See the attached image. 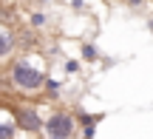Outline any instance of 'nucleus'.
I'll return each instance as SVG.
<instances>
[{"label":"nucleus","instance_id":"obj_1","mask_svg":"<svg viewBox=\"0 0 153 139\" xmlns=\"http://www.w3.org/2000/svg\"><path fill=\"white\" fill-rule=\"evenodd\" d=\"M45 68L31 62L28 57H17V60L9 62V71H6V80L14 91L20 94H40L45 88Z\"/></svg>","mask_w":153,"mask_h":139},{"label":"nucleus","instance_id":"obj_2","mask_svg":"<svg viewBox=\"0 0 153 139\" xmlns=\"http://www.w3.org/2000/svg\"><path fill=\"white\" fill-rule=\"evenodd\" d=\"M45 139H74L76 134V117L68 111H54L43 119V131Z\"/></svg>","mask_w":153,"mask_h":139},{"label":"nucleus","instance_id":"obj_3","mask_svg":"<svg viewBox=\"0 0 153 139\" xmlns=\"http://www.w3.org/2000/svg\"><path fill=\"white\" fill-rule=\"evenodd\" d=\"M11 114H14L17 131H26V134H40V131H43V117H40L37 108H31V105H11Z\"/></svg>","mask_w":153,"mask_h":139},{"label":"nucleus","instance_id":"obj_4","mask_svg":"<svg viewBox=\"0 0 153 139\" xmlns=\"http://www.w3.org/2000/svg\"><path fill=\"white\" fill-rule=\"evenodd\" d=\"M14 51H17V31L0 20V62L9 60Z\"/></svg>","mask_w":153,"mask_h":139},{"label":"nucleus","instance_id":"obj_5","mask_svg":"<svg viewBox=\"0 0 153 139\" xmlns=\"http://www.w3.org/2000/svg\"><path fill=\"white\" fill-rule=\"evenodd\" d=\"M14 134H17V122L11 114V105L0 102V139H14Z\"/></svg>","mask_w":153,"mask_h":139},{"label":"nucleus","instance_id":"obj_6","mask_svg":"<svg viewBox=\"0 0 153 139\" xmlns=\"http://www.w3.org/2000/svg\"><path fill=\"white\" fill-rule=\"evenodd\" d=\"M82 60H97V48H94L91 43L82 45Z\"/></svg>","mask_w":153,"mask_h":139},{"label":"nucleus","instance_id":"obj_7","mask_svg":"<svg viewBox=\"0 0 153 139\" xmlns=\"http://www.w3.org/2000/svg\"><path fill=\"white\" fill-rule=\"evenodd\" d=\"M31 26H45V14L43 11H34L31 14Z\"/></svg>","mask_w":153,"mask_h":139},{"label":"nucleus","instance_id":"obj_8","mask_svg":"<svg viewBox=\"0 0 153 139\" xmlns=\"http://www.w3.org/2000/svg\"><path fill=\"white\" fill-rule=\"evenodd\" d=\"M65 68H68V71H76V68H79V62H76V60H68Z\"/></svg>","mask_w":153,"mask_h":139},{"label":"nucleus","instance_id":"obj_9","mask_svg":"<svg viewBox=\"0 0 153 139\" xmlns=\"http://www.w3.org/2000/svg\"><path fill=\"white\" fill-rule=\"evenodd\" d=\"M128 3H131V6H139V3H142V0H128Z\"/></svg>","mask_w":153,"mask_h":139}]
</instances>
